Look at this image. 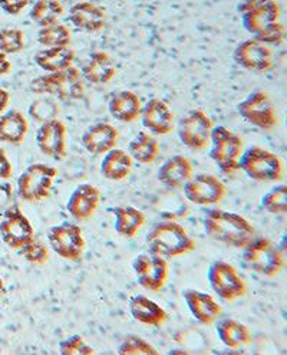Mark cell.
<instances>
[{
    "label": "cell",
    "mask_w": 287,
    "mask_h": 355,
    "mask_svg": "<svg viewBox=\"0 0 287 355\" xmlns=\"http://www.w3.org/2000/svg\"><path fill=\"white\" fill-rule=\"evenodd\" d=\"M68 130L64 121L53 118L41 124L36 131V146L39 151L55 162H62L68 154Z\"/></svg>",
    "instance_id": "obj_17"
},
{
    "label": "cell",
    "mask_w": 287,
    "mask_h": 355,
    "mask_svg": "<svg viewBox=\"0 0 287 355\" xmlns=\"http://www.w3.org/2000/svg\"><path fill=\"white\" fill-rule=\"evenodd\" d=\"M237 112L244 121L263 131H272L279 124L276 107L269 94L264 91L248 94L237 104Z\"/></svg>",
    "instance_id": "obj_9"
},
{
    "label": "cell",
    "mask_w": 287,
    "mask_h": 355,
    "mask_svg": "<svg viewBox=\"0 0 287 355\" xmlns=\"http://www.w3.org/2000/svg\"><path fill=\"white\" fill-rule=\"evenodd\" d=\"M120 140V132L109 123H97L89 125L82 137L81 144L84 150L93 155H104L112 150Z\"/></svg>",
    "instance_id": "obj_21"
},
{
    "label": "cell",
    "mask_w": 287,
    "mask_h": 355,
    "mask_svg": "<svg viewBox=\"0 0 287 355\" xmlns=\"http://www.w3.org/2000/svg\"><path fill=\"white\" fill-rule=\"evenodd\" d=\"M141 98L129 89L115 92L108 101V111L120 123H132L140 118L142 111Z\"/></svg>",
    "instance_id": "obj_24"
},
{
    "label": "cell",
    "mask_w": 287,
    "mask_h": 355,
    "mask_svg": "<svg viewBox=\"0 0 287 355\" xmlns=\"http://www.w3.org/2000/svg\"><path fill=\"white\" fill-rule=\"evenodd\" d=\"M29 131L26 116L17 110L0 115V143L9 146H21Z\"/></svg>",
    "instance_id": "obj_27"
},
{
    "label": "cell",
    "mask_w": 287,
    "mask_h": 355,
    "mask_svg": "<svg viewBox=\"0 0 287 355\" xmlns=\"http://www.w3.org/2000/svg\"><path fill=\"white\" fill-rule=\"evenodd\" d=\"M59 352L62 355H91L95 354L92 347L81 337V335H72L59 343Z\"/></svg>",
    "instance_id": "obj_40"
},
{
    "label": "cell",
    "mask_w": 287,
    "mask_h": 355,
    "mask_svg": "<svg viewBox=\"0 0 287 355\" xmlns=\"http://www.w3.org/2000/svg\"><path fill=\"white\" fill-rule=\"evenodd\" d=\"M149 252L163 256L164 259L180 258L196 249V242L184 226L174 220L160 222L152 226L147 234Z\"/></svg>",
    "instance_id": "obj_3"
},
{
    "label": "cell",
    "mask_w": 287,
    "mask_h": 355,
    "mask_svg": "<svg viewBox=\"0 0 287 355\" xmlns=\"http://www.w3.org/2000/svg\"><path fill=\"white\" fill-rule=\"evenodd\" d=\"M57 177V170L44 163H35L25 168L17 179V196L24 202L37 203L48 199L53 182Z\"/></svg>",
    "instance_id": "obj_8"
},
{
    "label": "cell",
    "mask_w": 287,
    "mask_h": 355,
    "mask_svg": "<svg viewBox=\"0 0 287 355\" xmlns=\"http://www.w3.org/2000/svg\"><path fill=\"white\" fill-rule=\"evenodd\" d=\"M15 200V191L10 183L5 182L0 183V218H2L3 213L12 206Z\"/></svg>",
    "instance_id": "obj_41"
},
{
    "label": "cell",
    "mask_w": 287,
    "mask_h": 355,
    "mask_svg": "<svg viewBox=\"0 0 287 355\" xmlns=\"http://www.w3.org/2000/svg\"><path fill=\"white\" fill-rule=\"evenodd\" d=\"M127 153L133 162L147 166L156 162L160 154V144L152 134L141 131L129 141Z\"/></svg>",
    "instance_id": "obj_32"
},
{
    "label": "cell",
    "mask_w": 287,
    "mask_h": 355,
    "mask_svg": "<svg viewBox=\"0 0 287 355\" xmlns=\"http://www.w3.org/2000/svg\"><path fill=\"white\" fill-rule=\"evenodd\" d=\"M207 281L217 297L227 302L243 298L247 292L246 282L236 268L225 261H216L210 265Z\"/></svg>",
    "instance_id": "obj_10"
},
{
    "label": "cell",
    "mask_w": 287,
    "mask_h": 355,
    "mask_svg": "<svg viewBox=\"0 0 287 355\" xmlns=\"http://www.w3.org/2000/svg\"><path fill=\"white\" fill-rule=\"evenodd\" d=\"M17 252L26 262L32 265H45L49 261V249L45 243L35 241V238Z\"/></svg>",
    "instance_id": "obj_38"
},
{
    "label": "cell",
    "mask_w": 287,
    "mask_h": 355,
    "mask_svg": "<svg viewBox=\"0 0 287 355\" xmlns=\"http://www.w3.org/2000/svg\"><path fill=\"white\" fill-rule=\"evenodd\" d=\"M193 164L184 155H172L158 168L157 179L168 189H181L193 175Z\"/></svg>",
    "instance_id": "obj_25"
},
{
    "label": "cell",
    "mask_w": 287,
    "mask_h": 355,
    "mask_svg": "<svg viewBox=\"0 0 287 355\" xmlns=\"http://www.w3.org/2000/svg\"><path fill=\"white\" fill-rule=\"evenodd\" d=\"M188 202L197 206H214L225 197V186L213 174H193L183 186Z\"/></svg>",
    "instance_id": "obj_15"
},
{
    "label": "cell",
    "mask_w": 287,
    "mask_h": 355,
    "mask_svg": "<svg viewBox=\"0 0 287 355\" xmlns=\"http://www.w3.org/2000/svg\"><path fill=\"white\" fill-rule=\"evenodd\" d=\"M239 170L257 183H280L284 175L280 157L259 146L248 147L241 153Z\"/></svg>",
    "instance_id": "obj_5"
},
{
    "label": "cell",
    "mask_w": 287,
    "mask_h": 355,
    "mask_svg": "<svg viewBox=\"0 0 287 355\" xmlns=\"http://www.w3.org/2000/svg\"><path fill=\"white\" fill-rule=\"evenodd\" d=\"M113 214V227L120 236L131 239L145 225V214L132 206H113L108 209Z\"/></svg>",
    "instance_id": "obj_28"
},
{
    "label": "cell",
    "mask_w": 287,
    "mask_h": 355,
    "mask_svg": "<svg viewBox=\"0 0 287 355\" xmlns=\"http://www.w3.org/2000/svg\"><path fill=\"white\" fill-rule=\"evenodd\" d=\"M207 236L213 241L236 249H243L253 238L256 229L244 216L221 209L208 210L203 220Z\"/></svg>",
    "instance_id": "obj_2"
},
{
    "label": "cell",
    "mask_w": 287,
    "mask_h": 355,
    "mask_svg": "<svg viewBox=\"0 0 287 355\" xmlns=\"http://www.w3.org/2000/svg\"><path fill=\"white\" fill-rule=\"evenodd\" d=\"M50 249L66 261H78L85 250V238L82 229L72 222H64L52 226L48 232Z\"/></svg>",
    "instance_id": "obj_11"
},
{
    "label": "cell",
    "mask_w": 287,
    "mask_h": 355,
    "mask_svg": "<svg viewBox=\"0 0 287 355\" xmlns=\"http://www.w3.org/2000/svg\"><path fill=\"white\" fill-rule=\"evenodd\" d=\"M65 9L61 0H37L30 8V21L39 28H45L59 21Z\"/></svg>",
    "instance_id": "obj_33"
},
{
    "label": "cell",
    "mask_w": 287,
    "mask_h": 355,
    "mask_svg": "<svg viewBox=\"0 0 287 355\" xmlns=\"http://www.w3.org/2000/svg\"><path fill=\"white\" fill-rule=\"evenodd\" d=\"M234 62L248 72L264 73L275 67L273 49L254 37L246 39L233 51Z\"/></svg>",
    "instance_id": "obj_13"
},
{
    "label": "cell",
    "mask_w": 287,
    "mask_h": 355,
    "mask_svg": "<svg viewBox=\"0 0 287 355\" xmlns=\"http://www.w3.org/2000/svg\"><path fill=\"white\" fill-rule=\"evenodd\" d=\"M33 59L45 72H57L73 67L75 52L69 46H50L36 52Z\"/></svg>",
    "instance_id": "obj_31"
},
{
    "label": "cell",
    "mask_w": 287,
    "mask_h": 355,
    "mask_svg": "<svg viewBox=\"0 0 287 355\" xmlns=\"http://www.w3.org/2000/svg\"><path fill=\"white\" fill-rule=\"evenodd\" d=\"M183 298L193 318L203 325H212L221 317L223 308L212 295L187 288L183 291Z\"/></svg>",
    "instance_id": "obj_20"
},
{
    "label": "cell",
    "mask_w": 287,
    "mask_h": 355,
    "mask_svg": "<svg viewBox=\"0 0 287 355\" xmlns=\"http://www.w3.org/2000/svg\"><path fill=\"white\" fill-rule=\"evenodd\" d=\"M5 292H6V288H5V282L2 281V278H0V300H2L5 297Z\"/></svg>",
    "instance_id": "obj_46"
},
{
    "label": "cell",
    "mask_w": 287,
    "mask_h": 355,
    "mask_svg": "<svg viewBox=\"0 0 287 355\" xmlns=\"http://www.w3.org/2000/svg\"><path fill=\"white\" fill-rule=\"evenodd\" d=\"M261 207L272 214L287 213V187L284 184L275 186L261 197Z\"/></svg>",
    "instance_id": "obj_35"
},
{
    "label": "cell",
    "mask_w": 287,
    "mask_h": 355,
    "mask_svg": "<svg viewBox=\"0 0 287 355\" xmlns=\"http://www.w3.org/2000/svg\"><path fill=\"white\" fill-rule=\"evenodd\" d=\"M0 238L13 250L24 248L35 238V229L30 220L17 205H12L3 213L2 222H0Z\"/></svg>",
    "instance_id": "obj_16"
},
{
    "label": "cell",
    "mask_w": 287,
    "mask_h": 355,
    "mask_svg": "<svg viewBox=\"0 0 287 355\" xmlns=\"http://www.w3.org/2000/svg\"><path fill=\"white\" fill-rule=\"evenodd\" d=\"M140 116L142 125L152 135H167L174 130V112L160 98H151L147 101Z\"/></svg>",
    "instance_id": "obj_18"
},
{
    "label": "cell",
    "mask_w": 287,
    "mask_h": 355,
    "mask_svg": "<svg viewBox=\"0 0 287 355\" xmlns=\"http://www.w3.org/2000/svg\"><path fill=\"white\" fill-rule=\"evenodd\" d=\"M25 49V33L16 28L0 29V52L15 55Z\"/></svg>",
    "instance_id": "obj_36"
},
{
    "label": "cell",
    "mask_w": 287,
    "mask_h": 355,
    "mask_svg": "<svg viewBox=\"0 0 287 355\" xmlns=\"http://www.w3.org/2000/svg\"><path fill=\"white\" fill-rule=\"evenodd\" d=\"M12 71V62L9 61L8 55L0 52V76L8 75Z\"/></svg>",
    "instance_id": "obj_44"
},
{
    "label": "cell",
    "mask_w": 287,
    "mask_h": 355,
    "mask_svg": "<svg viewBox=\"0 0 287 355\" xmlns=\"http://www.w3.org/2000/svg\"><path fill=\"white\" fill-rule=\"evenodd\" d=\"M37 42L42 46H69L72 42L71 29L59 22H55L37 31Z\"/></svg>",
    "instance_id": "obj_34"
},
{
    "label": "cell",
    "mask_w": 287,
    "mask_h": 355,
    "mask_svg": "<svg viewBox=\"0 0 287 355\" xmlns=\"http://www.w3.org/2000/svg\"><path fill=\"white\" fill-rule=\"evenodd\" d=\"M137 282L149 292H160L168 279V263L156 253H141L132 261Z\"/></svg>",
    "instance_id": "obj_14"
},
{
    "label": "cell",
    "mask_w": 287,
    "mask_h": 355,
    "mask_svg": "<svg viewBox=\"0 0 287 355\" xmlns=\"http://www.w3.org/2000/svg\"><path fill=\"white\" fill-rule=\"evenodd\" d=\"M219 340L230 349H241L252 344V332L244 324L233 318H223L216 324Z\"/></svg>",
    "instance_id": "obj_30"
},
{
    "label": "cell",
    "mask_w": 287,
    "mask_h": 355,
    "mask_svg": "<svg viewBox=\"0 0 287 355\" xmlns=\"http://www.w3.org/2000/svg\"><path fill=\"white\" fill-rule=\"evenodd\" d=\"M243 28L257 41L277 46L284 39V25L280 22L277 0H243L237 8Z\"/></svg>",
    "instance_id": "obj_1"
},
{
    "label": "cell",
    "mask_w": 287,
    "mask_h": 355,
    "mask_svg": "<svg viewBox=\"0 0 287 355\" xmlns=\"http://www.w3.org/2000/svg\"><path fill=\"white\" fill-rule=\"evenodd\" d=\"M131 317L145 327H160L168 320L165 309L145 295H136L128 304Z\"/></svg>",
    "instance_id": "obj_26"
},
{
    "label": "cell",
    "mask_w": 287,
    "mask_h": 355,
    "mask_svg": "<svg viewBox=\"0 0 287 355\" xmlns=\"http://www.w3.org/2000/svg\"><path fill=\"white\" fill-rule=\"evenodd\" d=\"M57 114H59V107L52 98H41V100L33 101L29 107V115L32 120L41 124L57 118Z\"/></svg>",
    "instance_id": "obj_37"
},
{
    "label": "cell",
    "mask_w": 287,
    "mask_h": 355,
    "mask_svg": "<svg viewBox=\"0 0 287 355\" xmlns=\"http://www.w3.org/2000/svg\"><path fill=\"white\" fill-rule=\"evenodd\" d=\"M241 262L246 269L264 278H276L284 268V256L270 239L256 236L243 248Z\"/></svg>",
    "instance_id": "obj_6"
},
{
    "label": "cell",
    "mask_w": 287,
    "mask_h": 355,
    "mask_svg": "<svg viewBox=\"0 0 287 355\" xmlns=\"http://www.w3.org/2000/svg\"><path fill=\"white\" fill-rule=\"evenodd\" d=\"M69 22L82 32L98 33L105 28V12L92 2H78L71 6L68 13Z\"/></svg>",
    "instance_id": "obj_22"
},
{
    "label": "cell",
    "mask_w": 287,
    "mask_h": 355,
    "mask_svg": "<svg viewBox=\"0 0 287 355\" xmlns=\"http://www.w3.org/2000/svg\"><path fill=\"white\" fill-rule=\"evenodd\" d=\"M9 103H10V94L5 88H0V115L6 111V108L9 107Z\"/></svg>",
    "instance_id": "obj_45"
},
{
    "label": "cell",
    "mask_w": 287,
    "mask_h": 355,
    "mask_svg": "<svg viewBox=\"0 0 287 355\" xmlns=\"http://www.w3.org/2000/svg\"><path fill=\"white\" fill-rule=\"evenodd\" d=\"M214 124L203 110L189 111L178 124V137L184 147L193 151L204 150L210 143Z\"/></svg>",
    "instance_id": "obj_12"
},
{
    "label": "cell",
    "mask_w": 287,
    "mask_h": 355,
    "mask_svg": "<svg viewBox=\"0 0 287 355\" xmlns=\"http://www.w3.org/2000/svg\"><path fill=\"white\" fill-rule=\"evenodd\" d=\"M118 354L121 355H156L158 351L152 347L148 341L136 337V335H129L124 338L118 347Z\"/></svg>",
    "instance_id": "obj_39"
},
{
    "label": "cell",
    "mask_w": 287,
    "mask_h": 355,
    "mask_svg": "<svg viewBox=\"0 0 287 355\" xmlns=\"http://www.w3.org/2000/svg\"><path fill=\"white\" fill-rule=\"evenodd\" d=\"M101 191L97 186L84 183L76 187L68 199L66 210L75 220H88L98 210Z\"/></svg>",
    "instance_id": "obj_19"
},
{
    "label": "cell",
    "mask_w": 287,
    "mask_h": 355,
    "mask_svg": "<svg viewBox=\"0 0 287 355\" xmlns=\"http://www.w3.org/2000/svg\"><path fill=\"white\" fill-rule=\"evenodd\" d=\"M208 155L221 173L225 175H234L239 171V159L243 153V140L239 134L228 130L224 125L213 127L210 135Z\"/></svg>",
    "instance_id": "obj_7"
},
{
    "label": "cell",
    "mask_w": 287,
    "mask_h": 355,
    "mask_svg": "<svg viewBox=\"0 0 287 355\" xmlns=\"http://www.w3.org/2000/svg\"><path fill=\"white\" fill-rule=\"evenodd\" d=\"M81 73L84 80L93 85H105L109 84L113 80V76L117 75V65H115L109 53L97 51L88 56Z\"/></svg>",
    "instance_id": "obj_23"
},
{
    "label": "cell",
    "mask_w": 287,
    "mask_h": 355,
    "mask_svg": "<svg viewBox=\"0 0 287 355\" xmlns=\"http://www.w3.org/2000/svg\"><path fill=\"white\" fill-rule=\"evenodd\" d=\"M13 175V166L6 151L0 147V180H9Z\"/></svg>",
    "instance_id": "obj_43"
},
{
    "label": "cell",
    "mask_w": 287,
    "mask_h": 355,
    "mask_svg": "<svg viewBox=\"0 0 287 355\" xmlns=\"http://www.w3.org/2000/svg\"><path fill=\"white\" fill-rule=\"evenodd\" d=\"M133 167V160L131 155L121 148H112L104 154L100 170L107 180L121 182L131 174Z\"/></svg>",
    "instance_id": "obj_29"
},
{
    "label": "cell",
    "mask_w": 287,
    "mask_h": 355,
    "mask_svg": "<svg viewBox=\"0 0 287 355\" xmlns=\"http://www.w3.org/2000/svg\"><path fill=\"white\" fill-rule=\"evenodd\" d=\"M29 5V0H0V8L10 16L21 15Z\"/></svg>",
    "instance_id": "obj_42"
},
{
    "label": "cell",
    "mask_w": 287,
    "mask_h": 355,
    "mask_svg": "<svg viewBox=\"0 0 287 355\" xmlns=\"http://www.w3.org/2000/svg\"><path fill=\"white\" fill-rule=\"evenodd\" d=\"M30 89L33 94L50 96L59 101H78L85 96L84 76L75 67L37 76L32 81Z\"/></svg>",
    "instance_id": "obj_4"
}]
</instances>
